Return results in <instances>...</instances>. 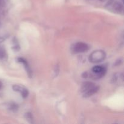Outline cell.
Segmentation results:
<instances>
[{
    "label": "cell",
    "mask_w": 124,
    "mask_h": 124,
    "mask_svg": "<svg viewBox=\"0 0 124 124\" xmlns=\"http://www.w3.org/2000/svg\"><path fill=\"white\" fill-rule=\"evenodd\" d=\"M107 73V68L104 65H96L91 70L90 73L85 72L82 75L84 78H90L93 79H99L105 76Z\"/></svg>",
    "instance_id": "1"
},
{
    "label": "cell",
    "mask_w": 124,
    "mask_h": 124,
    "mask_svg": "<svg viewBox=\"0 0 124 124\" xmlns=\"http://www.w3.org/2000/svg\"><path fill=\"white\" fill-rule=\"evenodd\" d=\"M99 87L95 83L92 82H85L82 85L81 88V92L84 98H89L98 92Z\"/></svg>",
    "instance_id": "2"
},
{
    "label": "cell",
    "mask_w": 124,
    "mask_h": 124,
    "mask_svg": "<svg viewBox=\"0 0 124 124\" xmlns=\"http://www.w3.org/2000/svg\"><path fill=\"white\" fill-rule=\"evenodd\" d=\"M106 58V53L104 50H97L93 51L89 56V61L92 63H99L104 61Z\"/></svg>",
    "instance_id": "3"
},
{
    "label": "cell",
    "mask_w": 124,
    "mask_h": 124,
    "mask_svg": "<svg viewBox=\"0 0 124 124\" xmlns=\"http://www.w3.org/2000/svg\"><path fill=\"white\" fill-rule=\"evenodd\" d=\"M105 7L114 13H120L123 10L122 4L116 0H110L105 6Z\"/></svg>",
    "instance_id": "4"
},
{
    "label": "cell",
    "mask_w": 124,
    "mask_h": 124,
    "mask_svg": "<svg viewBox=\"0 0 124 124\" xmlns=\"http://www.w3.org/2000/svg\"><path fill=\"white\" fill-rule=\"evenodd\" d=\"M89 49V46L86 43L82 42H79L77 43H75L71 47V50L75 53H84Z\"/></svg>",
    "instance_id": "5"
},
{
    "label": "cell",
    "mask_w": 124,
    "mask_h": 124,
    "mask_svg": "<svg viewBox=\"0 0 124 124\" xmlns=\"http://www.w3.org/2000/svg\"><path fill=\"white\" fill-rule=\"evenodd\" d=\"M12 88H13V90L15 92H19L21 93V96L23 98H27L28 95H29V91L24 87L16 84L13 85L12 86Z\"/></svg>",
    "instance_id": "6"
},
{
    "label": "cell",
    "mask_w": 124,
    "mask_h": 124,
    "mask_svg": "<svg viewBox=\"0 0 124 124\" xmlns=\"http://www.w3.org/2000/svg\"><path fill=\"white\" fill-rule=\"evenodd\" d=\"M18 61L19 62L21 63L22 64H23L25 70H26L27 73V75H29V77H31V76H32V72H31V69H30V67H29V64H28L27 61L25 59H24V58H18Z\"/></svg>",
    "instance_id": "7"
},
{
    "label": "cell",
    "mask_w": 124,
    "mask_h": 124,
    "mask_svg": "<svg viewBox=\"0 0 124 124\" xmlns=\"http://www.w3.org/2000/svg\"><path fill=\"white\" fill-rule=\"evenodd\" d=\"M6 52L2 46H0V59H2L6 57Z\"/></svg>",
    "instance_id": "8"
},
{
    "label": "cell",
    "mask_w": 124,
    "mask_h": 124,
    "mask_svg": "<svg viewBox=\"0 0 124 124\" xmlns=\"http://www.w3.org/2000/svg\"><path fill=\"white\" fill-rule=\"evenodd\" d=\"M10 110L12 111H17L18 110V106L17 104H14V103H12L9 105V107H8Z\"/></svg>",
    "instance_id": "9"
},
{
    "label": "cell",
    "mask_w": 124,
    "mask_h": 124,
    "mask_svg": "<svg viewBox=\"0 0 124 124\" xmlns=\"http://www.w3.org/2000/svg\"><path fill=\"white\" fill-rule=\"evenodd\" d=\"M25 117L28 121L30 122H33V116L30 113H27L25 114Z\"/></svg>",
    "instance_id": "10"
},
{
    "label": "cell",
    "mask_w": 124,
    "mask_h": 124,
    "mask_svg": "<svg viewBox=\"0 0 124 124\" xmlns=\"http://www.w3.org/2000/svg\"><path fill=\"white\" fill-rule=\"evenodd\" d=\"M13 47H12V48H13L14 50H19V44H18V42L16 41H13Z\"/></svg>",
    "instance_id": "11"
},
{
    "label": "cell",
    "mask_w": 124,
    "mask_h": 124,
    "mask_svg": "<svg viewBox=\"0 0 124 124\" xmlns=\"http://www.w3.org/2000/svg\"><path fill=\"white\" fill-rule=\"evenodd\" d=\"M5 41V38L4 37H0V44L3 42Z\"/></svg>",
    "instance_id": "12"
},
{
    "label": "cell",
    "mask_w": 124,
    "mask_h": 124,
    "mask_svg": "<svg viewBox=\"0 0 124 124\" xmlns=\"http://www.w3.org/2000/svg\"><path fill=\"white\" fill-rule=\"evenodd\" d=\"M2 82H1V81H0V90H1V88H2Z\"/></svg>",
    "instance_id": "13"
}]
</instances>
